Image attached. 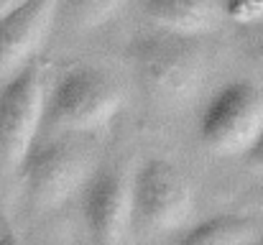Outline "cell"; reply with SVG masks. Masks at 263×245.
Listing matches in <instances>:
<instances>
[{
  "label": "cell",
  "mask_w": 263,
  "mask_h": 245,
  "mask_svg": "<svg viewBox=\"0 0 263 245\" xmlns=\"http://www.w3.org/2000/svg\"><path fill=\"white\" fill-rule=\"evenodd\" d=\"M125 62L143 95L166 110L186 107L210 74V54L202 39L161 28L138 31L125 46Z\"/></svg>",
  "instance_id": "obj_1"
},
{
  "label": "cell",
  "mask_w": 263,
  "mask_h": 245,
  "mask_svg": "<svg viewBox=\"0 0 263 245\" xmlns=\"http://www.w3.org/2000/svg\"><path fill=\"white\" fill-rule=\"evenodd\" d=\"M123 107V87L107 69L80 64L67 69L46 92L44 123L80 136L102 130Z\"/></svg>",
  "instance_id": "obj_2"
},
{
  "label": "cell",
  "mask_w": 263,
  "mask_h": 245,
  "mask_svg": "<svg viewBox=\"0 0 263 245\" xmlns=\"http://www.w3.org/2000/svg\"><path fill=\"white\" fill-rule=\"evenodd\" d=\"M194 194L184 174L166 159H148L130 179V230L164 235L186 225Z\"/></svg>",
  "instance_id": "obj_3"
},
{
  "label": "cell",
  "mask_w": 263,
  "mask_h": 245,
  "mask_svg": "<svg viewBox=\"0 0 263 245\" xmlns=\"http://www.w3.org/2000/svg\"><path fill=\"white\" fill-rule=\"evenodd\" d=\"M46 112V80L39 62L0 87V174H21Z\"/></svg>",
  "instance_id": "obj_4"
},
{
  "label": "cell",
  "mask_w": 263,
  "mask_h": 245,
  "mask_svg": "<svg viewBox=\"0 0 263 245\" xmlns=\"http://www.w3.org/2000/svg\"><path fill=\"white\" fill-rule=\"evenodd\" d=\"M261 130L263 89L248 80L222 84L199 118V141L215 156H243Z\"/></svg>",
  "instance_id": "obj_5"
},
{
  "label": "cell",
  "mask_w": 263,
  "mask_h": 245,
  "mask_svg": "<svg viewBox=\"0 0 263 245\" xmlns=\"http://www.w3.org/2000/svg\"><path fill=\"white\" fill-rule=\"evenodd\" d=\"M95 171L87 146L74 138H57L33 146L21 174L26 181V202L31 212L46 215L59 210L74 192H80Z\"/></svg>",
  "instance_id": "obj_6"
},
{
  "label": "cell",
  "mask_w": 263,
  "mask_h": 245,
  "mask_svg": "<svg viewBox=\"0 0 263 245\" xmlns=\"http://www.w3.org/2000/svg\"><path fill=\"white\" fill-rule=\"evenodd\" d=\"M82 189V215L92 243L123 245L130 233V179L118 166H100Z\"/></svg>",
  "instance_id": "obj_7"
},
{
  "label": "cell",
  "mask_w": 263,
  "mask_h": 245,
  "mask_svg": "<svg viewBox=\"0 0 263 245\" xmlns=\"http://www.w3.org/2000/svg\"><path fill=\"white\" fill-rule=\"evenodd\" d=\"M57 23V0H23L0 18V82L33 64Z\"/></svg>",
  "instance_id": "obj_8"
},
{
  "label": "cell",
  "mask_w": 263,
  "mask_h": 245,
  "mask_svg": "<svg viewBox=\"0 0 263 245\" xmlns=\"http://www.w3.org/2000/svg\"><path fill=\"white\" fill-rule=\"evenodd\" d=\"M141 13L151 28L202 39L222 21L220 0H141Z\"/></svg>",
  "instance_id": "obj_9"
},
{
  "label": "cell",
  "mask_w": 263,
  "mask_h": 245,
  "mask_svg": "<svg viewBox=\"0 0 263 245\" xmlns=\"http://www.w3.org/2000/svg\"><path fill=\"white\" fill-rule=\"evenodd\" d=\"M261 238L258 222L248 215H215L189 228L176 245H248Z\"/></svg>",
  "instance_id": "obj_10"
},
{
  "label": "cell",
  "mask_w": 263,
  "mask_h": 245,
  "mask_svg": "<svg viewBox=\"0 0 263 245\" xmlns=\"http://www.w3.org/2000/svg\"><path fill=\"white\" fill-rule=\"evenodd\" d=\"M128 0H57V21L72 33H92L107 26Z\"/></svg>",
  "instance_id": "obj_11"
},
{
  "label": "cell",
  "mask_w": 263,
  "mask_h": 245,
  "mask_svg": "<svg viewBox=\"0 0 263 245\" xmlns=\"http://www.w3.org/2000/svg\"><path fill=\"white\" fill-rule=\"evenodd\" d=\"M220 13L235 28L258 26L263 23V0H220Z\"/></svg>",
  "instance_id": "obj_12"
},
{
  "label": "cell",
  "mask_w": 263,
  "mask_h": 245,
  "mask_svg": "<svg viewBox=\"0 0 263 245\" xmlns=\"http://www.w3.org/2000/svg\"><path fill=\"white\" fill-rule=\"evenodd\" d=\"M235 44H238L240 56L263 77V23L235 28Z\"/></svg>",
  "instance_id": "obj_13"
},
{
  "label": "cell",
  "mask_w": 263,
  "mask_h": 245,
  "mask_svg": "<svg viewBox=\"0 0 263 245\" xmlns=\"http://www.w3.org/2000/svg\"><path fill=\"white\" fill-rule=\"evenodd\" d=\"M243 161H246V166H248L251 171L263 174V130L258 133V138L253 141V146L243 154Z\"/></svg>",
  "instance_id": "obj_14"
},
{
  "label": "cell",
  "mask_w": 263,
  "mask_h": 245,
  "mask_svg": "<svg viewBox=\"0 0 263 245\" xmlns=\"http://www.w3.org/2000/svg\"><path fill=\"white\" fill-rule=\"evenodd\" d=\"M23 0H0V18H5L10 10H15Z\"/></svg>",
  "instance_id": "obj_15"
},
{
  "label": "cell",
  "mask_w": 263,
  "mask_h": 245,
  "mask_svg": "<svg viewBox=\"0 0 263 245\" xmlns=\"http://www.w3.org/2000/svg\"><path fill=\"white\" fill-rule=\"evenodd\" d=\"M0 245H26V243H23V240H21V238H18L13 230H8L5 235H0Z\"/></svg>",
  "instance_id": "obj_16"
},
{
  "label": "cell",
  "mask_w": 263,
  "mask_h": 245,
  "mask_svg": "<svg viewBox=\"0 0 263 245\" xmlns=\"http://www.w3.org/2000/svg\"><path fill=\"white\" fill-rule=\"evenodd\" d=\"M8 230H10V228H8V225H5V217H3V215H0V235H5V233H8Z\"/></svg>",
  "instance_id": "obj_17"
},
{
  "label": "cell",
  "mask_w": 263,
  "mask_h": 245,
  "mask_svg": "<svg viewBox=\"0 0 263 245\" xmlns=\"http://www.w3.org/2000/svg\"><path fill=\"white\" fill-rule=\"evenodd\" d=\"M248 245H263V240L258 238V240H253V243H248Z\"/></svg>",
  "instance_id": "obj_18"
},
{
  "label": "cell",
  "mask_w": 263,
  "mask_h": 245,
  "mask_svg": "<svg viewBox=\"0 0 263 245\" xmlns=\"http://www.w3.org/2000/svg\"><path fill=\"white\" fill-rule=\"evenodd\" d=\"M261 240H263V235H261Z\"/></svg>",
  "instance_id": "obj_19"
},
{
  "label": "cell",
  "mask_w": 263,
  "mask_h": 245,
  "mask_svg": "<svg viewBox=\"0 0 263 245\" xmlns=\"http://www.w3.org/2000/svg\"><path fill=\"white\" fill-rule=\"evenodd\" d=\"M44 245H46V243H44Z\"/></svg>",
  "instance_id": "obj_20"
}]
</instances>
